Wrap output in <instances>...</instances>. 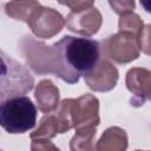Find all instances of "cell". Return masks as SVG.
I'll use <instances>...</instances> for the list:
<instances>
[{
	"label": "cell",
	"mask_w": 151,
	"mask_h": 151,
	"mask_svg": "<svg viewBox=\"0 0 151 151\" xmlns=\"http://www.w3.org/2000/svg\"><path fill=\"white\" fill-rule=\"evenodd\" d=\"M20 52L37 74L51 73L68 84L79 81V76L67 68L54 45L47 46L31 35H25L20 41Z\"/></svg>",
	"instance_id": "cell-1"
},
{
	"label": "cell",
	"mask_w": 151,
	"mask_h": 151,
	"mask_svg": "<svg viewBox=\"0 0 151 151\" xmlns=\"http://www.w3.org/2000/svg\"><path fill=\"white\" fill-rule=\"evenodd\" d=\"M53 45L67 68L79 77L88 74L100 61L101 47L94 39L65 35Z\"/></svg>",
	"instance_id": "cell-2"
},
{
	"label": "cell",
	"mask_w": 151,
	"mask_h": 151,
	"mask_svg": "<svg viewBox=\"0 0 151 151\" xmlns=\"http://www.w3.org/2000/svg\"><path fill=\"white\" fill-rule=\"evenodd\" d=\"M37 123V107L26 96L12 97L1 103L0 124L8 133H25Z\"/></svg>",
	"instance_id": "cell-3"
},
{
	"label": "cell",
	"mask_w": 151,
	"mask_h": 151,
	"mask_svg": "<svg viewBox=\"0 0 151 151\" xmlns=\"http://www.w3.org/2000/svg\"><path fill=\"white\" fill-rule=\"evenodd\" d=\"M2 71L0 80V98L1 101L25 94L29 92L34 86V79L21 64L17 60L7 57L1 52Z\"/></svg>",
	"instance_id": "cell-4"
},
{
	"label": "cell",
	"mask_w": 151,
	"mask_h": 151,
	"mask_svg": "<svg viewBox=\"0 0 151 151\" xmlns=\"http://www.w3.org/2000/svg\"><path fill=\"white\" fill-rule=\"evenodd\" d=\"M101 54L114 63L129 64L139 57L140 48L138 37L131 33L118 32L107 37L101 41Z\"/></svg>",
	"instance_id": "cell-5"
},
{
	"label": "cell",
	"mask_w": 151,
	"mask_h": 151,
	"mask_svg": "<svg viewBox=\"0 0 151 151\" xmlns=\"http://www.w3.org/2000/svg\"><path fill=\"white\" fill-rule=\"evenodd\" d=\"M65 21L66 20L58 11L52 7H44L40 5L32 12L26 24L35 37L50 39L63 29L66 25Z\"/></svg>",
	"instance_id": "cell-6"
},
{
	"label": "cell",
	"mask_w": 151,
	"mask_h": 151,
	"mask_svg": "<svg viewBox=\"0 0 151 151\" xmlns=\"http://www.w3.org/2000/svg\"><path fill=\"white\" fill-rule=\"evenodd\" d=\"M70 110L74 129L94 126L100 123L99 118V100L93 94L86 93L77 99L70 98Z\"/></svg>",
	"instance_id": "cell-7"
},
{
	"label": "cell",
	"mask_w": 151,
	"mask_h": 151,
	"mask_svg": "<svg viewBox=\"0 0 151 151\" xmlns=\"http://www.w3.org/2000/svg\"><path fill=\"white\" fill-rule=\"evenodd\" d=\"M127 90L132 93L130 104L134 107L144 105L145 100H151V71L143 67L130 68L125 77Z\"/></svg>",
	"instance_id": "cell-8"
},
{
	"label": "cell",
	"mask_w": 151,
	"mask_h": 151,
	"mask_svg": "<svg viewBox=\"0 0 151 151\" xmlns=\"http://www.w3.org/2000/svg\"><path fill=\"white\" fill-rule=\"evenodd\" d=\"M119 73L117 67L106 58L100 59L97 66L84 77L86 85L96 92H109L117 85Z\"/></svg>",
	"instance_id": "cell-9"
},
{
	"label": "cell",
	"mask_w": 151,
	"mask_h": 151,
	"mask_svg": "<svg viewBox=\"0 0 151 151\" xmlns=\"http://www.w3.org/2000/svg\"><path fill=\"white\" fill-rule=\"evenodd\" d=\"M65 22L70 31L85 37H91L99 31L103 22V17L93 6L80 12H70Z\"/></svg>",
	"instance_id": "cell-10"
},
{
	"label": "cell",
	"mask_w": 151,
	"mask_h": 151,
	"mask_svg": "<svg viewBox=\"0 0 151 151\" xmlns=\"http://www.w3.org/2000/svg\"><path fill=\"white\" fill-rule=\"evenodd\" d=\"M34 97L38 104V109L42 113H52L59 107V88L50 79H44L38 83Z\"/></svg>",
	"instance_id": "cell-11"
},
{
	"label": "cell",
	"mask_w": 151,
	"mask_h": 151,
	"mask_svg": "<svg viewBox=\"0 0 151 151\" xmlns=\"http://www.w3.org/2000/svg\"><path fill=\"white\" fill-rule=\"evenodd\" d=\"M127 133L119 126L106 129L96 144V151H126Z\"/></svg>",
	"instance_id": "cell-12"
},
{
	"label": "cell",
	"mask_w": 151,
	"mask_h": 151,
	"mask_svg": "<svg viewBox=\"0 0 151 151\" xmlns=\"http://www.w3.org/2000/svg\"><path fill=\"white\" fill-rule=\"evenodd\" d=\"M67 132L64 123L61 122L60 117L57 112L46 114L41 118L39 126L29 134L31 139L33 138H53L58 133H65Z\"/></svg>",
	"instance_id": "cell-13"
},
{
	"label": "cell",
	"mask_w": 151,
	"mask_h": 151,
	"mask_svg": "<svg viewBox=\"0 0 151 151\" xmlns=\"http://www.w3.org/2000/svg\"><path fill=\"white\" fill-rule=\"evenodd\" d=\"M97 127H83L77 129L76 134L72 137L70 142L71 151H96L94 142H96Z\"/></svg>",
	"instance_id": "cell-14"
},
{
	"label": "cell",
	"mask_w": 151,
	"mask_h": 151,
	"mask_svg": "<svg viewBox=\"0 0 151 151\" xmlns=\"http://www.w3.org/2000/svg\"><path fill=\"white\" fill-rule=\"evenodd\" d=\"M40 6L38 1H9L5 5V12L8 17L27 22L32 12Z\"/></svg>",
	"instance_id": "cell-15"
},
{
	"label": "cell",
	"mask_w": 151,
	"mask_h": 151,
	"mask_svg": "<svg viewBox=\"0 0 151 151\" xmlns=\"http://www.w3.org/2000/svg\"><path fill=\"white\" fill-rule=\"evenodd\" d=\"M118 27H119V32L131 33L136 37H139L144 27V24L138 14L133 12H127L120 15L119 21H118Z\"/></svg>",
	"instance_id": "cell-16"
},
{
	"label": "cell",
	"mask_w": 151,
	"mask_h": 151,
	"mask_svg": "<svg viewBox=\"0 0 151 151\" xmlns=\"http://www.w3.org/2000/svg\"><path fill=\"white\" fill-rule=\"evenodd\" d=\"M138 41L140 51L147 55H151V24L144 25L138 37Z\"/></svg>",
	"instance_id": "cell-17"
},
{
	"label": "cell",
	"mask_w": 151,
	"mask_h": 151,
	"mask_svg": "<svg viewBox=\"0 0 151 151\" xmlns=\"http://www.w3.org/2000/svg\"><path fill=\"white\" fill-rule=\"evenodd\" d=\"M31 151H60L47 138H33L31 142Z\"/></svg>",
	"instance_id": "cell-18"
},
{
	"label": "cell",
	"mask_w": 151,
	"mask_h": 151,
	"mask_svg": "<svg viewBox=\"0 0 151 151\" xmlns=\"http://www.w3.org/2000/svg\"><path fill=\"white\" fill-rule=\"evenodd\" d=\"M109 5L112 7V9L122 15V14H125L127 12H132L136 4L133 0H124V1H109Z\"/></svg>",
	"instance_id": "cell-19"
},
{
	"label": "cell",
	"mask_w": 151,
	"mask_h": 151,
	"mask_svg": "<svg viewBox=\"0 0 151 151\" xmlns=\"http://www.w3.org/2000/svg\"><path fill=\"white\" fill-rule=\"evenodd\" d=\"M60 5H65L70 7L71 12H80L94 6L93 1H66V2H60Z\"/></svg>",
	"instance_id": "cell-20"
},
{
	"label": "cell",
	"mask_w": 151,
	"mask_h": 151,
	"mask_svg": "<svg viewBox=\"0 0 151 151\" xmlns=\"http://www.w3.org/2000/svg\"><path fill=\"white\" fill-rule=\"evenodd\" d=\"M140 5L147 13H151V0H140Z\"/></svg>",
	"instance_id": "cell-21"
},
{
	"label": "cell",
	"mask_w": 151,
	"mask_h": 151,
	"mask_svg": "<svg viewBox=\"0 0 151 151\" xmlns=\"http://www.w3.org/2000/svg\"><path fill=\"white\" fill-rule=\"evenodd\" d=\"M136 151H145V150H136Z\"/></svg>",
	"instance_id": "cell-22"
}]
</instances>
